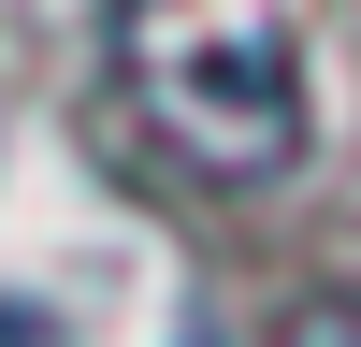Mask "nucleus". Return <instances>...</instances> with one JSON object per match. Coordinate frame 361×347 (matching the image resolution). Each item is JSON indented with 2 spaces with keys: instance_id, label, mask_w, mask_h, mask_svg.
Listing matches in <instances>:
<instances>
[{
  "instance_id": "nucleus-1",
  "label": "nucleus",
  "mask_w": 361,
  "mask_h": 347,
  "mask_svg": "<svg viewBox=\"0 0 361 347\" xmlns=\"http://www.w3.org/2000/svg\"><path fill=\"white\" fill-rule=\"evenodd\" d=\"M102 44H116L130 130L173 174H202V188H275L304 159V130H318L289 0H116Z\"/></svg>"
},
{
  "instance_id": "nucleus-2",
  "label": "nucleus",
  "mask_w": 361,
  "mask_h": 347,
  "mask_svg": "<svg viewBox=\"0 0 361 347\" xmlns=\"http://www.w3.org/2000/svg\"><path fill=\"white\" fill-rule=\"evenodd\" d=\"M275 347H361V275L347 289H304V304L275 318Z\"/></svg>"
},
{
  "instance_id": "nucleus-3",
  "label": "nucleus",
  "mask_w": 361,
  "mask_h": 347,
  "mask_svg": "<svg viewBox=\"0 0 361 347\" xmlns=\"http://www.w3.org/2000/svg\"><path fill=\"white\" fill-rule=\"evenodd\" d=\"M0 347H29V318H15V304H0Z\"/></svg>"
}]
</instances>
